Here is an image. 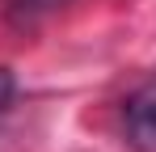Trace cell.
I'll return each mask as SVG.
<instances>
[{"mask_svg": "<svg viewBox=\"0 0 156 152\" xmlns=\"http://www.w3.org/2000/svg\"><path fill=\"white\" fill-rule=\"evenodd\" d=\"M122 139L135 152H156V72L122 97Z\"/></svg>", "mask_w": 156, "mask_h": 152, "instance_id": "obj_1", "label": "cell"}, {"mask_svg": "<svg viewBox=\"0 0 156 152\" xmlns=\"http://www.w3.org/2000/svg\"><path fill=\"white\" fill-rule=\"evenodd\" d=\"M72 0H0V21L17 34H34L42 21H51L59 9H68Z\"/></svg>", "mask_w": 156, "mask_h": 152, "instance_id": "obj_2", "label": "cell"}, {"mask_svg": "<svg viewBox=\"0 0 156 152\" xmlns=\"http://www.w3.org/2000/svg\"><path fill=\"white\" fill-rule=\"evenodd\" d=\"M13 97H17V80H13L9 68H0V114L13 106Z\"/></svg>", "mask_w": 156, "mask_h": 152, "instance_id": "obj_3", "label": "cell"}]
</instances>
